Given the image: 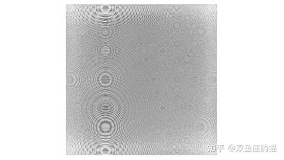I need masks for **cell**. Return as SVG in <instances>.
Wrapping results in <instances>:
<instances>
[{"instance_id": "obj_1", "label": "cell", "mask_w": 284, "mask_h": 160, "mask_svg": "<svg viewBox=\"0 0 284 160\" xmlns=\"http://www.w3.org/2000/svg\"><path fill=\"white\" fill-rule=\"evenodd\" d=\"M117 124L115 120L109 116H103L95 122V132L100 136L110 137L115 134L117 131Z\"/></svg>"}, {"instance_id": "obj_2", "label": "cell", "mask_w": 284, "mask_h": 160, "mask_svg": "<svg viewBox=\"0 0 284 160\" xmlns=\"http://www.w3.org/2000/svg\"><path fill=\"white\" fill-rule=\"evenodd\" d=\"M98 85L103 89L109 88L113 86L115 82L114 76L113 73L108 71H102L99 73L97 76Z\"/></svg>"}]
</instances>
